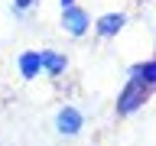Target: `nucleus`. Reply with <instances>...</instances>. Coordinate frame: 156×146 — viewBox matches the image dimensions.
Instances as JSON below:
<instances>
[{"label": "nucleus", "mask_w": 156, "mask_h": 146, "mask_svg": "<svg viewBox=\"0 0 156 146\" xmlns=\"http://www.w3.org/2000/svg\"><path fill=\"white\" fill-rule=\"evenodd\" d=\"M150 97H153V88L136 85V81H127V85L120 88L117 101H114L117 117H133V114H140V110H143V107L150 104Z\"/></svg>", "instance_id": "nucleus-1"}, {"label": "nucleus", "mask_w": 156, "mask_h": 146, "mask_svg": "<svg viewBox=\"0 0 156 146\" xmlns=\"http://www.w3.org/2000/svg\"><path fill=\"white\" fill-rule=\"evenodd\" d=\"M91 13H88L81 3H72V7H62V16H58V26H62V33L72 39H85L88 33H91Z\"/></svg>", "instance_id": "nucleus-2"}, {"label": "nucleus", "mask_w": 156, "mask_h": 146, "mask_svg": "<svg viewBox=\"0 0 156 146\" xmlns=\"http://www.w3.org/2000/svg\"><path fill=\"white\" fill-rule=\"evenodd\" d=\"M81 130H85V114L75 104H62L55 110V133L65 140H75V136H81Z\"/></svg>", "instance_id": "nucleus-3"}, {"label": "nucleus", "mask_w": 156, "mask_h": 146, "mask_svg": "<svg viewBox=\"0 0 156 146\" xmlns=\"http://www.w3.org/2000/svg\"><path fill=\"white\" fill-rule=\"evenodd\" d=\"M127 23H130V16L124 10H111V13H101L98 19H91V33L98 39H117L127 29Z\"/></svg>", "instance_id": "nucleus-4"}, {"label": "nucleus", "mask_w": 156, "mask_h": 146, "mask_svg": "<svg viewBox=\"0 0 156 146\" xmlns=\"http://www.w3.org/2000/svg\"><path fill=\"white\" fill-rule=\"evenodd\" d=\"M39 62H42V75L49 78H62L68 71V55L58 49H39Z\"/></svg>", "instance_id": "nucleus-5"}, {"label": "nucleus", "mask_w": 156, "mask_h": 146, "mask_svg": "<svg viewBox=\"0 0 156 146\" xmlns=\"http://www.w3.org/2000/svg\"><path fill=\"white\" fill-rule=\"evenodd\" d=\"M16 71L23 81H36L42 75V62H39V49H23L16 55Z\"/></svg>", "instance_id": "nucleus-6"}, {"label": "nucleus", "mask_w": 156, "mask_h": 146, "mask_svg": "<svg viewBox=\"0 0 156 146\" xmlns=\"http://www.w3.org/2000/svg\"><path fill=\"white\" fill-rule=\"evenodd\" d=\"M127 81H136V85H146V88H156V62L153 58H143V62H133L127 65Z\"/></svg>", "instance_id": "nucleus-7"}, {"label": "nucleus", "mask_w": 156, "mask_h": 146, "mask_svg": "<svg viewBox=\"0 0 156 146\" xmlns=\"http://www.w3.org/2000/svg\"><path fill=\"white\" fill-rule=\"evenodd\" d=\"M10 3H13V16H16V19H23L29 10L39 7V0H10Z\"/></svg>", "instance_id": "nucleus-8"}, {"label": "nucleus", "mask_w": 156, "mask_h": 146, "mask_svg": "<svg viewBox=\"0 0 156 146\" xmlns=\"http://www.w3.org/2000/svg\"><path fill=\"white\" fill-rule=\"evenodd\" d=\"M72 3H78V0H58V7H72Z\"/></svg>", "instance_id": "nucleus-9"}]
</instances>
